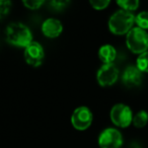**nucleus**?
<instances>
[{
    "label": "nucleus",
    "mask_w": 148,
    "mask_h": 148,
    "mask_svg": "<svg viewBox=\"0 0 148 148\" xmlns=\"http://www.w3.org/2000/svg\"><path fill=\"white\" fill-rule=\"evenodd\" d=\"M126 44L130 51L135 54H143L148 50V34L145 29L140 27H133L127 34Z\"/></svg>",
    "instance_id": "nucleus-3"
},
{
    "label": "nucleus",
    "mask_w": 148,
    "mask_h": 148,
    "mask_svg": "<svg viewBox=\"0 0 148 148\" xmlns=\"http://www.w3.org/2000/svg\"><path fill=\"white\" fill-rule=\"evenodd\" d=\"M135 16L130 11L124 9L116 11L109 19L110 31L115 35H125L128 34L132 29L135 23Z\"/></svg>",
    "instance_id": "nucleus-2"
},
{
    "label": "nucleus",
    "mask_w": 148,
    "mask_h": 148,
    "mask_svg": "<svg viewBox=\"0 0 148 148\" xmlns=\"http://www.w3.org/2000/svg\"><path fill=\"white\" fill-rule=\"evenodd\" d=\"M148 122V113L146 111H140L133 118V124L137 128H143Z\"/></svg>",
    "instance_id": "nucleus-12"
},
{
    "label": "nucleus",
    "mask_w": 148,
    "mask_h": 148,
    "mask_svg": "<svg viewBox=\"0 0 148 148\" xmlns=\"http://www.w3.org/2000/svg\"><path fill=\"white\" fill-rule=\"evenodd\" d=\"M5 37L8 43L17 47L27 48L33 43V35L27 25L21 23H12L6 27Z\"/></svg>",
    "instance_id": "nucleus-1"
},
{
    "label": "nucleus",
    "mask_w": 148,
    "mask_h": 148,
    "mask_svg": "<svg viewBox=\"0 0 148 148\" xmlns=\"http://www.w3.org/2000/svg\"><path fill=\"white\" fill-rule=\"evenodd\" d=\"M99 57L103 64H113L117 57V51L112 45H103L99 50Z\"/></svg>",
    "instance_id": "nucleus-11"
},
{
    "label": "nucleus",
    "mask_w": 148,
    "mask_h": 148,
    "mask_svg": "<svg viewBox=\"0 0 148 148\" xmlns=\"http://www.w3.org/2000/svg\"><path fill=\"white\" fill-rule=\"evenodd\" d=\"M11 6V2L10 1H1L0 2V13L2 16H4L7 12L9 11Z\"/></svg>",
    "instance_id": "nucleus-18"
},
{
    "label": "nucleus",
    "mask_w": 148,
    "mask_h": 148,
    "mask_svg": "<svg viewBox=\"0 0 148 148\" xmlns=\"http://www.w3.org/2000/svg\"><path fill=\"white\" fill-rule=\"evenodd\" d=\"M119 77V70L113 64H103L99 69L97 73V82L101 86H110L113 85Z\"/></svg>",
    "instance_id": "nucleus-7"
},
{
    "label": "nucleus",
    "mask_w": 148,
    "mask_h": 148,
    "mask_svg": "<svg viewBox=\"0 0 148 148\" xmlns=\"http://www.w3.org/2000/svg\"><path fill=\"white\" fill-rule=\"evenodd\" d=\"M63 27L60 21L56 18H48L42 25V32L48 38H57L61 35Z\"/></svg>",
    "instance_id": "nucleus-10"
},
{
    "label": "nucleus",
    "mask_w": 148,
    "mask_h": 148,
    "mask_svg": "<svg viewBox=\"0 0 148 148\" xmlns=\"http://www.w3.org/2000/svg\"><path fill=\"white\" fill-rule=\"evenodd\" d=\"M135 23L142 29H148V11H141L135 16Z\"/></svg>",
    "instance_id": "nucleus-14"
},
{
    "label": "nucleus",
    "mask_w": 148,
    "mask_h": 148,
    "mask_svg": "<svg viewBox=\"0 0 148 148\" xmlns=\"http://www.w3.org/2000/svg\"><path fill=\"white\" fill-rule=\"evenodd\" d=\"M133 118L131 109L124 103L115 105L111 110V120L118 127H128L133 122Z\"/></svg>",
    "instance_id": "nucleus-4"
},
{
    "label": "nucleus",
    "mask_w": 148,
    "mask_h": 148,
    "mask_svg": "<svg viewBox=\"0 0 148 148\" xmlns=\"http://www.w3.org/2000/svg\"><path fill=\"white\" fill-rule=\"evenodd\" d=\"M23 5L29 9H38L40 6L44 4V1H34V0H25L23 1Z\"/></svg>",
    "instance_id": "nucleus-17"
},
{
    "label": "nucleus",
    "mask_w": 148,
    "mask_h": 148,
    "mask_svg": "<svg viewBox=\"0 0 148 148\" xmlns=\"http://www.w3.org/2000/svg\"><path fill=\"white\" fill-rule=\"evenodd\" d=\"M68 2H64V1H54V2H51V5L56 9H61L64 8V6H66Z\"/></svg>",
    "instance_id": "nucleus-19"
},
{
    "label": "nucleus",
    "mask_w": 148,
    "mask_h": 148,
    "mask_svg": "<svg viewBox=\"0 0 148 148\" xmlns=\"http://www.w3.org/2000/svg\"><path fill=\"white\" fill-rule=\"evenodd\" d=\"M136 66L142 73H147L148 72V51L145 53L139 55L136 61Z\"/></svg>",
    "instance_id": "nucleus-15"
},
{
    "label": "nucleus",
    "mask_w": 148,
    "mask_h": 148,
    "mask_svg": "<svg viewBox=\"0 0 148 148\" xmlns=\"http://www.w3.org/2000/svg\"><path fill=\"white\" fill-rule=\"evenodd\" d=\"M71 123L76 130H86L92 123V113L86 107L77 108L71 116Z\"/></svg>",
    "instance_id": "nucleus-6"
},
{
    "label": "nucleus",
    "mask_w": 148,
    "mask_h": 148,
    "mask_svg": "<svg viewBox=\"0 0 148 148\" xmlns=\"http://www.w3.org/2000/svg\"><path fill=\"white\" fill-rule=\"evenodd\" d=\"M89 3H90V5L95 9L101 10V9H105L109 6L110 0H90Z\"/></svg>",
    "instance_id": "nucleus-16"
},
{
    "label": "nucleus",
    "mask_w": 148,
    "mask_h": 148,
    "mask_svg": "<svg viewBox=\"0 0 148 148\" xmlns=\"http://www.w3.org/2000/svg\"><path fill=\"white\" fill-rule=\"evenodd\" d=\"M117 3L119 6L122 7V9L130 12L136 10L139 6V1L137 0H119Z\"/></svg>",
    "instance_id": "nucleus-13"
},
{
    "label": "nucleus",
    "mask_w": 148,
    "mask_h": 148,
    "mask_svg": "<svg viewBox=\"0 0 148 148\" xmlns=\"http://www.w3.org/2000/svg\"><path fill=\"white\" fill-rule=\"evenodd\" d=\"M25 59L27 63L34 67H39L42 65L45 58V52L41 44L37 42L31 43L25 49Z\"/></svg>",
    "instance_id": "nucleus-8"
},
{
    "label": "nucleus",
    "mask_w": 148,
    "mask_h": 148,
    "mask_svg": "<svg viewBox=\"0 0 148 148\" xmlns=\"http://www.w3.org/2000/svg\"><path fill=\"white\" fill-rule=\"evenodd\" d=\"M142 79V72L138 69L137 66L129 65L123 72L122 80L123 83L127 87H135L141 84Z\"/></svg>",
    "instance_id": "nucleus-9"
},
{
    "label": "nucleus",
    "mask_w": 148,
    "mask_h": 148,
    "mask_svg": "<svg viewBox=\"0 0 148 148\" xmlns=\"http://www.w3.org/2000/svg\"><path fill=\"white\" fill-rule=\"evenodd\" d=\"M101 148H120L123 144V137L119 130L114 128L105 129L99 137Z\"/></svg>",
    "instance_id": "nucleus-5"
}]
</instances>
